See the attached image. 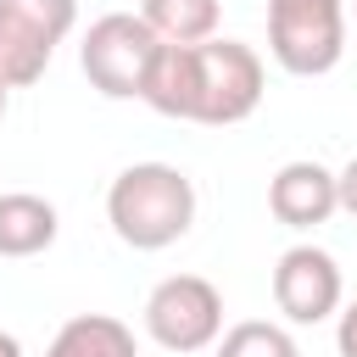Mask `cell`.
Segmentation results:
<instances>
[{
	"label": "cell",
	"instance_id": "obj_1",
	"mask_svg": "<svg viewBox=\"0 0 357 357\" xmlns=\"http://www.w3.org/2000/svg\"><path fill=\"white\" fill-rule=\"evenodd\" d=\"M106 223L134 251H162L195 223V184L173 162H134L106 190Z\"/></svg>",
	"mask_w": 357,
	"mask_h": 357
},
{
	"label": "cell",
	"instance_id": "obj_2",
	"mask_svg": "<svg viewBox=\"0 0 357 357\" xmlns=\"http://www.w3.org/2000/svg\"><path fill=\"white\" fill-rule=\"evenodd\" d=\"M156 50H162V39L145 28L139 11H106L89 22V33L78 45V67H84L89 89H100L106 100H139Z\"/></svg>",
	"mask_w": 357,
	"mask_h": 357
},
{
	"label": "cell",
	"instance_id": "obj_3",
	"mask_svg": "<svg viewBox=\"0 0 357 357\" xmlns=\"http://www.w3.org/2000/svg\"><path fill=\"white\" fill-rule=\"evenodd\" d=\"M268 50L290 78H324L346 56V0H268Z\"/></svg>",
	"mask_w": 357,
	"mask_h": 357
},
{
	"label": "cell",
	"instance_id": "obj_4",
	"mask_svg": "<svg viewBox=\"0 0 357 357\" xmlns=\"http://www.w3.org/2000/svg\"><path fill=\"white\" fill-rule=\"evenodd\" d=\"M262 56L240 39H206L195 45V117L206 128H234L262 106Z\"/></svg>",
	"mask_w": 357,
	"mask_h": 357
},
{
	"label": "cell",
	"instance_id": "obj_5",
	"mask_svg": "<svg viewBox=\"0 0 357 357\" xmlns=\"http://www.w3.org/2000/svg\"><path fill=\"white\" fill-rule=\"evenodd\" d=\"M145 335L162 351H206L223 335V290L201 273H167L151 296H145Z\"/></svg>",
	"mask_w": 357,
	"mask_h": 357
},
{
	"label": "cell",
	"instance_id": "obj_6",
	"mask_svg": "<svg viewBox=\"0 0 357 357\" xmlns=\"http://www.w3.org/2000/svg\"><path fill=\"white\" fill-rule=\"evenodd\" d=\"M73 22L78 0H0V78L11 89L39 84Z\"/></svg>",
	"mask_w": 357,
	"mask_h": 357
},
{
	"label": "cell",
	"instance_id": "obj_7",
	"mask_svg": "<svg viewBox=\"0 0 357 357\" xmlns=\"http://www.w3.org/2000/svg\"><path fill=\"white\" fill-rule=\"evenodd\" d=\"M340 301H346V279L324 245H290L273 262V307L290 324H324L340 312Z\"/></svg>",
	"mask_w": 357,
	"mask_h": 357
},
{
	"label": "cell",
	"instance_id": "obj_8",
	"mask_svg": "<svg viewBox=\"0 0 357 357\" xmlns=\"http://www.w3.org/2000/svg\"><path fill=\"white\" fill-rule=\"evenodd\" d=\"M268 212L284 223V229H318L340 212V195H335V173L324 162H284L273 178H268Z\"/></svg>",
	"mask_w": 357,
	"mask_h": 357
},
{
	"label": "cell",
	"instance_id": "obj_9",
	"mask_svg": "<svg viewBox=\"0 0 357 357\" xmlns=\"http://www.w3.org/2000/svg\"><path fill=\"white\" fill-rule=\"evenodd\" d=\"M56 234H61V212L45 195H33V190L0 195V257H11V262L39 257V251L56 245Z\"/></svg>",
	"mask_w": 357,
	"mask_h": 357
},
{
	"label": "cell",
	"instance_id": "obj_10",
	"mask_svg": "<svg viewBox=\"0 0 357 357\" xmlns=\"http://www.w3.org/2000/svg\"><path fill=\"white\" fill-rule=\"evenodd\" d=\"M139 100L151 112H162V117L190 123L195 117V45H162L156 61H151V78H145Z\"/></svg>",
	"mask_w": 357,
	"mask_h": 357
},
{
	"label": "cell",
	"instance_id": "obj_11",
	"mask_svg": "<svg viewBox=\"0 0 357 357\" xmlns=\"http://www.w3.org/2000/svg\"><path fill=\"white\" fill-rule=\"evenodd\" d=\"M45 357H139V340L112 312H78V318H67L56 329Z\"/></svg>",
	"mask_w": 357,
	"mask_h": 357
},
{
	"label": "cell",
	"instance_id": "obj_12",
	"mask_svg": "<svg viewBox=\"0 0 357 357\" xmlns=\"http://www.w3.org/2000/svg\"><path fill=\"white\" fill-rule=\"evenodd\" d=\"M145 28L162 45H206L218 39V0H139Z\"/></svg>",
	"mask_w": 357,
	"mask_h": 357
},
{
	"label": "cell",
	"instance_id": "obj_13",
	"mask_svg": "<svg viewBox=\"0 0 357 357\" xmlns=\"http://www.w3.org/2000/svg\"><path fill=\"white\" fill-rule=\"evenodd\" d=\"M218 357H301V346H296V335L284 324L245 318V324L218 335Z\"/></svg>",
	"mask_w": 357,
	"mask_h": 357
},
{
	"label": "cell",
	"instance_id": "obj_14",
	"mask_svg": "<svg viewBox=\"0 0 357 357\" xmlns=\"http://www.w3.org/2000/svg\"><path fill=\"white\" fill-rule=\"evenodd\" d=\"M335 351L340 357H357V301H346L335 312Z\"/></svg>",
	"mask_w": 357,
	"mask_h": 357
},
{
	"label": "cell",
	"instance_id": "obj_15",
	"mask_svg": "<svg viewBox=\"0 0 357 357\" xmlns=\"http://www.w3.org/2000/svg\"><path fill=\"white\" fill-rule=\"evenodd\" d=\"M335 195H340V212H351V218H357V156L335 173Z\"/></svg>",
	"mask_w": 357,
	"mask_h": 357
},
{
	"label": "cell",
	"instance_id": "obj_16",
	"mask_svg": "<svg viewBox=\"0 0 357 357\" xmlns=\"http://www.w3.org/2000/svg\"><path fill=\"white\" fill-rule=\"evenodd\" d=\"M0 357H22V340L11 329H0Z\"/></svg>",
	"mask_w": 357,
	"mask_h": 357
},
{
	"label": "cell",
	"instance_id": "obj_17",
	"mask_svg": "<svg viewBox=\"0 0 357 357\" xmlns=\"http://www.w3.org/2000/svg\"><path fill=\"white\" fill-rule=\"evenodd\" d=\"M6 106H11V84L0 78V117H6Z\"/></svg>",
	"mask_w": 357,
	"mask_h": 357
}]
</instances>
